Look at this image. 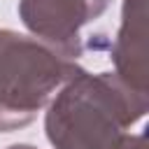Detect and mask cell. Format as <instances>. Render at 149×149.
I'll list each match as a JSON object with an SVG mask.
<instances>
[{
    "label": "cell",
    "mask_w": 149,
    "mask_h": 149,
    "mask_svg": "<svg viewBox=\"0 0 149 149\" xmlns=\"http://www.w3.org/2000/svg\"><path fill=\"white\" fill-rule=\"evenodd\" d=\"M144 0H126L123 26L114 47L116 77L123 79L130 88L147 93V61H144Z\"/></svg>",
    "instance_id": "277c9868"
},
{
    "label": "cell",
    "mask_w": 149,
    "mask_h": 149,
    "mask_svg": "<svg viewBox=\"0 0 149 149\" xmlns=\"http://www.w3.org/2000/svg\"><path fill=\"white\" fill-rule=\"evenodd\" d=\"M147 109V93L109 72L79 70L47 112V135L56 149H114L123 128Z\"/></svg>",
    "instance_id": "6da1fadb"
},
{
    "label": "cell",
    "mask_w": 149,
    "mask_h": 149,
    "mask_svg": "<svg viewBox=\"0 0 149 149\" xmlns=\"http://www.w3.org/2000/svg\"><path fill=\"white\" fill-rule=\"evenodd\" d=\"M79 72L72 58L12 30H0V130L30 123L49 95Z\"/></svg>",
    "instance_id": "7a4b0ae2"
},
{
    "label": "cell",
    "mask_w": 149,
    "mask_h": 149,
    "mask_svg": "<svg viewBox=\"0 0 149 149\" xmlns=\"http://www.w3.org/2000/svg\"><path fill=\"white\" fill-rule=\"evenodd\" d=\"M109 0H21L23 23L47 40L58 54L77 58L81 54L79 28L100 16Z\"/></svg>",
    "instance_id": "3957f363"
},
{
    "label": "cell",
    "mask_w": 149,
    "mask_h": 149,
    "mask_svg": "<svg viewBox=\"0 0 149 149\" xmlns=\"http://www.w3.org/2000/svg\"><path fill=\"white\" fill-rule=\"evenodd\" d=\"M9 149H35V147H30V144H14V147H9Z\"/></svg>",
    "instance_id": "5b68a950"
}]
</instances>
